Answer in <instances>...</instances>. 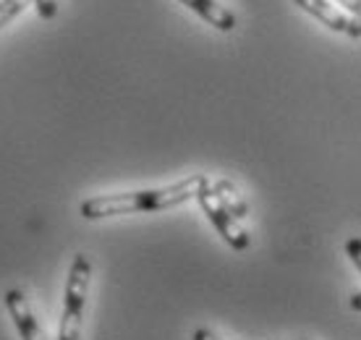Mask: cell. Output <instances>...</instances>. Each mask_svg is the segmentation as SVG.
<instances>
[{
    "mask_svg": "<svg viewBox=\"0 0 361 340\" xmlns=\"http://www.w3.org/2000/svg\"><path fill=\"white\" fill-rule=\"evenodd\" d=\"M207 183V176H189L173 186L147 188V191H128V194H108V197L84 199L79 212L87 220H102V217L131 215V212H160L168 207H178L197 197V191Z\"/></svg>",
    "mask_w": 361,
    "mask_h": 340,
    "instance_id": "cell-1",
    "label": "cell"
},
{
    "mask_svg": "<svg viewBox=\"0 0 361 340\" xmlns=\"http://www.w3.org/2000/svg\"><path fill=\"white\" fill-rule=\"evenodd\" d=\"M92 280V262L87 254H76L68 269L66 280V296H63V314L58 324V340H79L82 338V322H84V306H87V293H90Z\"/></svg>",
    "mask_w": 361,
    "mask_h": 340,
    "instance_id": "cell-2",
    "label": "cell"
},
{
    "mask_svg": "<svg viewBox=\"0 0 361 340\" xmlns=\"http://www.w3.org/2000/svg\"><path fill=\"white\" fill-rule=\"evenodd\" d=\"M197 202H199V207H202V212L209 217V223L215 225L217 233L223 236V241H226L231 249H235V251L249 249V243H252L249 241V233L241 231L238 223H235V217L217 202L215 191H212V186H209V181L197 191Z\"/></svg>",
    "mask_w": 361,
    "mask_h": 340,
    "instance_id": "cell-3",
    "label": "cell"
},
{
    "mask_svg": "<svg viewBox=\"0 0 361 340\" xmlns=\"http://www.w3.org/2000/svg\"><path fill=\"white\" fill-rule=\"evenodd\" d=\"M6 309H8L11 320L16 324L21 340H47L39 322H37L35 312H32V306H29L24 291H18V288L6 291Z\"/></svg>",
    "mask_w": 361,
    "mask_h": 340,
    "instance_id": "cell-4",
    "label": "cell"
},
{
    "mask_svg": "<svg viewBox=\"0 0 361 340\" xmlns=\"http://www.w3.org/2000/svg\"><path fill=\"white\" fill-rule=\"evenodd\" d=\"M186 8H191L197 16H202L207 24H212L220 32H233L235 29V16L233 11L223 8L215 0H180Z\"/></svg>",
    "mask_w": 361,
    "mask_h": 340,
    "instance_id": "cell-5",
    "label": "cell"
},
{
    "mask_svg": "<svg viewBox=\"0 0 361 340\" xmlns=\"http://www.w3.org/2000/svg\"><path fill=\"white\" fill-rule=\"evenodd\" d=\"M293 3H296L301 11H307L309 16L319 18V21H322L327 29H333V32H345L348 24H351V18L345 16V13H341L335 6H330L327 0H293Z\"/></svg>",
    "mask_w": 361,
    "mask_h": 340,
    "instance_id": "cell-6",
    "label": "cell"
},
{
    "mask_svg": "<svg viewBox=\"0 0 361 340\" xmlns=\"http://www.w3.org/2000/svg\"><path fill=\"white\" fill-rule=\"evenodd\" d=\"M212 191H215L217 202L226 207L228 212L235 217V220H241V217L249 215V207H246V202L241 197H238V191H235V186L231 183V181H217L215 186H212Z\"/></svg>",
    "mask_w": 361,
    "mask_h": 340,
    "instance_id": "cell-7",
    "label": "cell"
},
{
    "mask_svg": "<svg viewBox=\"0 0 361 340\" xmlns=\"http://www.w3.org/2000/svg\"><path fill=\"white\" fill-rule=\"evenodd\" d=\"M29 3L32 0H0V29L6 27L8 21H13L21 11L27 8Z\"/></svg>",
    "mask_w": 361,
    "mask_h": 340,
    "instance_id": "cell-8",
    "label": "cell"
},
{
    "mask_svg": "<svg viewBox=\"0 0 361 340\" xmlns=\"http://www.w3.org/2000/svg\"><path fill=\"white\" fill-rule=\"evenodd\" d=\"M345 254H348V260L353 262V267L359 269L361 275V238H348L345 241Z\"/></svg>",
    "mask_w": 361,
    "mask_h": 340,
    "instance_id": "cell-9",
    "label": "cell"
},
{
    "mask_svg": "<svg viewBox=\"0 0 361 340\" xmlns=\"http://www.w3.org/2000/svg\"><path fill=\"white\" fill-rule=\"evenodd\" d=\"M37 13L42 18H55L58 16V0H32Z\"/></svg>",
    "mask_w": 361,
    "mask_h": 340,
    "instance_id": "cell-10",
    "label": "cell"
},
{
    "mask_svg": "<svg viewBox=\"0 0 361 340\" xmlns=\"http://www.w3.org/2000/svg\"><path fill=\"white\" fill-rule=\"evenodd\" d=\"M345 35L351 37V40H359L361 37V11L359 13H353L351 24H348V29H345Z\"/></svg>",
    "mask_w": 361,
    "mask_h": 340,
    "instance_id": "cell-11",
    "label": "cell"
},
{
    "mask_svg": "<svg viewBox=\"0 0 361 340\" xmlns=\"http://www.w3.org/2000/svg\"><path fill=\"white\" fill-rule=\"evenodd\" d=\"M191 340H223V338H217L215 332H209V330H204V327H199V330H194Z\"/></svg>",
    "mask_w": 361,
    "mask_h": 340,
    "instance_id": "cell-12",
    "label": "cell"
},
{
    "mask_svg": "<svg viewBox=\"0 0 361 340\" xmlns=\"http://www.w3.org/2000/svg\"><path fill=\"white\" fill-rule=\"evenodd\" d=\"M338 3H341L343 8L351 11V13H359L361 11V0H338Z\"/></svg>",
    "mask_w": 361,
    "mask_h": 340,
    "instance_id": "cell-13",
    "label": "cell"
},
{
    "mask_svg": "<svg viewBox=\"0 0 361 340\" xmlns=\"http://www.w3.org/2000/svg\"><path fill=\"white\" fill-rule=\"evenodd\" d=\"M351 309H353V312H361V293L351 296Z\"/></svg>",
    "mask_w": 361,
    "mask_h": 340,
    "instance_id": "cell-14",
    "label": "cell"
}]
</instances>
